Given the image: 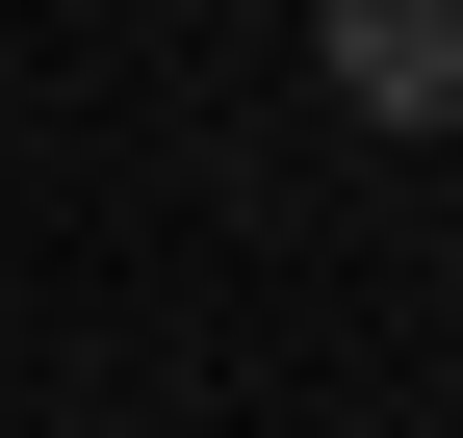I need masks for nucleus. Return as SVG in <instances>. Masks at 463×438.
<instances>
[{"mask_svg":"<svg viewBox=\"0 0 463 438\" xmlns=\"http://www.w3.org/2000/svg\"><path fill=\"white\" fill-rule=\"evenodd\" d=\"M309 78L361 129H463V0H309Z\"/></svg>","mask_w":463,"mask_h":438,"instance_id":"1","label":"nucleus"}]
</instances>
